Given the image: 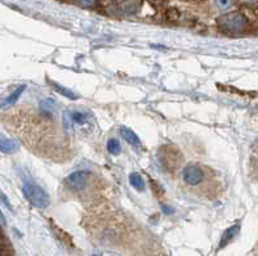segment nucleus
Masks as SVG:
<instances>
[{
    "mask_svg": "<svg viewBox=\"0 0 258 256\" xmlns=\"http://www.w3.org/2000/svg\"><path fill=\"white\" fill-rule=\"evenodd\" d=\"M0 200H2V202H3V204H4V206H6L7 209H8V210H11V211H13V207H12V205H11V202H9L8 197H7V196L4 195V193H3V191H0Z\"/></svg>",
    "mask_w": 258,
    "mask_h": 256,
    "instance_id": "dca6fc26",
    "label": "nucleus"
},
{
    "mask_svg": "<svg viewBox=\"0 0 258 256\" xmlns=\"http://www.w3.org/2000/svg\"><path fill=\"white\" fill-rule=\"evenodd\" d=\"M163 211H164L165 214H172V213H174V210L172 209V207H169V206H163Z\"/></svg>",
    "mask_w": 258,
    "mask_h": 256,
    "instance_id": "f3484780",
    "label": "nucleus"
},
{
    "mask_svg": "<svg viewBox=\"0 0 258 256\" xmlns=\"http://www.w3.org/2000/svg\"><path fill=\"white\" fill-rule=\"evenodd\" d=\"M52 87L54 88V91L57 92V93H59L61 96L66 97V98L69 99H73V101H75V99L79 98V96H78L77 93H74L71 89H69V88H64L62 87V85L57 84V82H52Z\"/></svg>",
    "mask_w": 258,
    "mask_h": 256,
    "instance_id": "f8f14e48",
    "label": "nucleus"
},
{
    "mask_svg": "<svg viewBox=\"0 0 258 256\" xmlns=\"http://www.w3.org/2000/svg\"><path fill=\"white\" fill-rule=\"evenodd\" d=\"M69 117H70L71 122L74 124H78V125H83L85 122L88 121V114L85 112H80V111H68Z\"/></svg>",
    "mask_w": 258,
    "mask_h": 256,
    "instance_id": "1a4fd4ad",
    "label": "nucleus"
},
{
    "mask_svg": "<svg viewBox=\"0 0 258 256\" xmlns=\"http://www.w3.org/2000/svg\"><path fill=\"white\" fill-rule=\"evenodd\" d=\"M89 175H91V172H88V170H79V172H75L69 175L66 182L71 188L82 189L85 186V183L88 182Z\"/></svg>",
    "mask_w": 258,
    "mask_h": 256,
    "instance_id": "20e7f679",
    "label": "nucleus"
},
{
    "mask_svg": "<svg viewBox=\"0 0 258 256\" xmlns=\"http://www.w3.org/2000/svg\"><path fill=\"white\" fill-rule=\"evenodd\" d=\"M120 134L121 137L125 139V142H128L129 144H132V146H140L141 144V140H140V138H138V135L136 134L135 131L131 130L129 128H125V126H123V128H120Z\"/></svg>",
    "mask_w": 258,
    "mask_h": 256,
    "instance_id": "6e6552de",
    "label": "nucleus"
},
{
    "mask_svg": "<svg viewBox=\"0 0 258 256\" xmlns=\"http://www.w3.org/2000/svg\"><path fill=\"white\" fill-rule=\"evenodd\" d=\"M239 232H240V224H235V225H232V227H230L229 229H226L225 233L222 234V237H221L218 248H223L225 246H227V244H229L230 242L235 238V237L238 236Z\"/></svg>",
    "mask_w": 258,
    "mask_h": 256,
    "instance_id": "423d86ee",
    "label": "nucleus"
},
{
    "mask_svg": "<svg viewBox=\"0 0 258 256\" xmlns=\"http://www.w3.org/2000/svg\"><path fill=\"white\" fill-rule=\"evenodd\" d=\"M56 102L52 98H47L40 102V110L45 116H52L54 110H56Z\"/></svg>",
    "mask_w": 258,
    "mask_h": 256,
    "instance_id": "9d476101",
    "label": "nucleus"
},
{
    "mask_svg": "<svg viewBox=\"0 0 258 256\" xmlns=\"http://www.w3.org/2000/svg\"><path fill=\"white\" fill-rule=\"evenodd\" d=\"M204 179V172L197 165H188L183 170V181L188 186H198Z\"/></svg>",
    "mask_w": 258,
    "mask_h": 256,
    "instance_id": "7ed1b4c3",
    "label": "nucleus"
},
{
    "mask_svg": "<svg viewBox=\"0 0 258 256\" xmlns=\"http://www.w3.org/2000/svg\"><path fill=\"white\" fill-rule=\"evenodd\" d=\"M75 2L80 7H84V8H94L100 3V0H75Z\"/></svg>",
    "mask_w": 258,
    "mask_h": 256,
    "instance_id": "2eb2a0df",
    "label": "nucleus"
},
{
    "mask_svg": "<svg viewBox=\"0 0 258 256\" xmlns=\"http://www.w3.org/2000/svg\"><path fill=\"white\" fill-rule=\"evenodd\" d=\"M0 221H2L4 225L7 224V220H6V218H4V215H3V213H2V211H0Z\"/></svg>",
    "mask_w": 258,
    "mask_h": 256,
    "instance_id": "a211bd4d",
    "label": "nucleus"
},
{
    "mask_svg": "<svg viewBox=\"0 0 258 256\" xmlns=\"http://www.w3.org/2000/svg\"><path fill=\"white\" fill-rule=\"evenodd\" d=\"M112 2H120V0H112Z\"/></svg>",
    "mask_w": 258,
    "mask_h": 256,
    "instance_id": "412c9836",
    "label": "nucleus"
},
{
    "mask_svg": "<svg viewBox=\"0 0 258 256\" xmlns=\"http://www.w3.org/2000/svg\"><path fill=\"white\" fill-rule=\"evenodd\" d=\"M25 89H26V85H20L11 96L7 97L6 99H3V101L0 102V108H8L12 105H15V103L17 102V99L21 97V94L24 93Z\"/></svg>",
    "mask_w": 258,
    "mask_h": 256,
    "instance_id": "0eeeda50",
    "label": "nucleus"
},
{
    "mask_svg": "<svg viewBox=\"0 0 258 256\" xmlns=\"http://www.w3.org/2000/svg\"><path fill=\"white\" fill-rule=\"evenodd\" d=\"M217 26L221 31L230 35L241 34L248 27V20L238 11H227L217 18Z\"/></svg>",
    "mask_w": 258,
    "mask_h": 256,
    "instance_id": "f257e3e1",
    "label": "nucleus"
},
{
    "mask_svg": "<svg viewBox=\"0 0 258 256\" xmlns=\"http://www.w3.org/2000/svg\"><path fill=\"white\" fill-rule=\"evenodd\" d=\"M188 2H194V3H200V2H204V0H188Z\"/></svg>",
    "mask_w": 258,
    "mask_h": 256,
    "instance_id": "aec40b11",
    "label": "nucleus"
},
{
    "mask_svg": "<svg viewBox=\"0 0 258 256\" xmlns=\"http://www.w3.org/2000/svg\"><path fill=\"white\" fill-rule=\"evenodd\" d=\"M107 151L111 154H114V156H117L121 151L120 142L117 139H114V138H112V139H109V142H107Z\"/></svg>",
    "mask_w": 258,
    "mask_h": 256,
    "instance_id": "ddd939ff",
    "label": "nucleus"
},
{
    "mask_svg": "<svg viewBox=\"0 0 258 256\" xmlns=\"http://www.w3.org/2000/svg\"><path fill=\"white\" fill-rule=\"evenodd\" d=\"M244 2H245L246 4H249V6H250V4H254L255 3V0H244Z\"/></svg>",
    "mask_w": 258,
    "mask_h": 256,
    "instance_id": "6ab92c4d",
    "label": "nucleus"
},
{
    "mask_svg": "<svg viewBox=\"0 0 258 256\" xmlns=\"http://www.w3.org/2000/svg\"><path fill=\"white\" fill-rule=\"evenodd\" d=\"M22 192L24 196L26 197L27 201L30 202V205H32L34 207H38V209H47L50 204V198L48 196V193L45 192L44 189L41 188L40 186L35 183H26L22 187Z\"/></svg>",
    "mask_w": 258,
    "mask_h": 256,
    "instance_id": "f03ea898",
    "label": "nucleus"
},
{
    "mask_svg": "<svg viewBox=\"0 0 258 256\" xmlns=\"http://www.w3.org/2000/svg\"><path fill=\"white\" fill-rule=\"evenodd\" d=\"M94 256H98V255H94Z\"/></svg>",
    "mask_w": 258,
    "mask_h": 256,
    "instance_id": "4be33fe9",
    "label": "nucleus"
},
{
    "mask_svg": "<svg viewBox=\"0 0 258 256\" xmlns=\"http://www.w3.org/2000/svg\"><path fill=\"white\" fill-rule=\"evenodd\" d=\"M216 8L222 11V12H227L232 6H234V0H213Z\"/></svg>",
    "mask_w": 258,
    "mask_h": 256,
    "instance_id": "4468645a",
    "label": "nucleus"
},
{
    "mask_svg": "<svg viewBox=\"0 0 258 256\" xmlns=\"http://www.w3.org/2000/svg\"><path fill=\"white\" fill-rule=\"evenodd\" d=\"M129 182H131V186H132L136 191H140V192H142V191L145 189L144 178L138 174V173H132V174L129 175Z\"/></svg>",
    "mask_w": 258,
    "mask_h": 256,
    "instance_id": "9b49d317",
    "label": "nucleus"
},
{
    "mask_svg": "<svg viewBox=\"0 0 258 256\" xmlns=\"http://www.w3.org/2000/svg\"><path fill=\"white\" fill-rule=\"evenodd\" d=\"M20 149V142L16 139L7 138L6 135L0 134V152L3 153H15Z\"/></svg>",
    "mask_w": 258,
    "mask_h": 256,
    "instance_id": "39448f33",
    "label": "nucleus"
}]
</instances>
